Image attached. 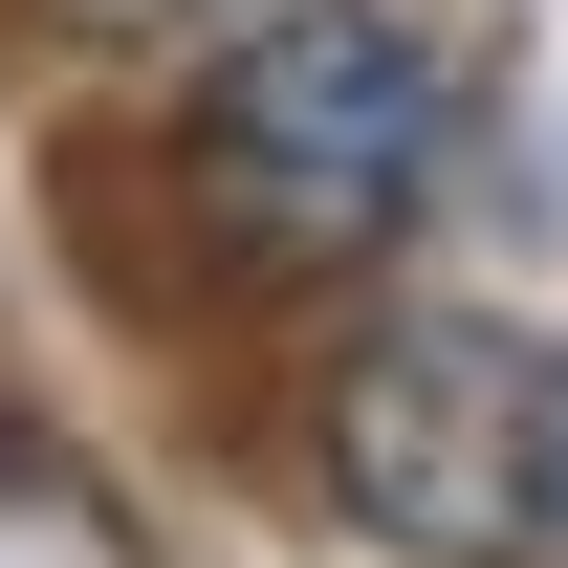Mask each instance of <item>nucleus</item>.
Here are the masks:
<instances>
[{"label": "nucleus", "instance_id": "nucleus-3", "mask_svg": "<svg viewBox=\"0 0 568 568\" xmlns=\"http://www.w3.org/2000/svg\"><path fill=\"white\" fill-rule=\"evenodd\" d=\"M241 22H284V0H67V44H88V67H153V88L219 67Z\"/></svg>", "mask_w": 568, "mask_h": 568}, {"label": "nucleus", "instance_id": "nucleus-1", "mask_svg": "<svg viewBox=\"0 0 568 568\" xmlns=\"http://www.w3.org/2000/svg\"><path fill=\"white\" fill-rule=\"evenodd\" d=\"M175 219H197L219 284L263 306H351V284L416 263V219L459 197V67L372 0H284L219 67H175V132H153Z\"/></svg>", "mask_w": 568, "mask_h": 568}, {"label": "nucleus", "instance_id": "nucleus-2", "mask_svg": "<svg viewBox=\"0 0 568 568\" xmlns=\"http://www.w3.org/2000/svg\"><path fill=\"white\" fill-rule=\"evenodd\" d=\"M306 481L394 568H568V328L351 284V328L306 372Z\"/></svg>", "mask_w": 568, "mask_h": 568}]
</instances>
